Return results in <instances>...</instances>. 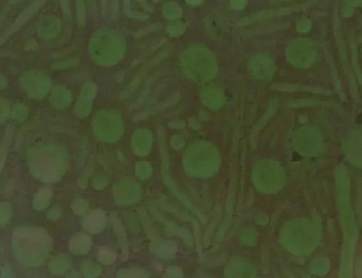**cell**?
<instances>
[{"instance_id": "obj_1", "label": "cell", "mask_w": 362, "mask_h": 278, "mask_svg": "<svg viewBox=\"0 0 362 278\" xmlns=\"http://www.w3.org/2000/svg\"><path fill=\"white\" fill-rule=\"evenodd\" d=\"M293 50L292 51V59L294 60L295 62L305 63L306 62L307 59H309L311 56V51L310 50L309 47L306 46V44H295Z\"/></svg>"}]
</instances>
